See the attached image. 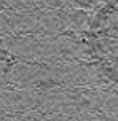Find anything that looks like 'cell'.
<instances>
[{"instance_id": "1", "label": "cell", "mask_w": 118, "mask_h": 121, "mask_svg": "<svg viewBox=\"0 0 118 121\" xmlns=\"http://www.w3.org/2000/svg\"><path fill=\"white\" fill-rule=\"evenodd\" d=\"M89 46L104 75L118 81V0L96 14L89 30Z\"/></svg>"}]
</instances>
